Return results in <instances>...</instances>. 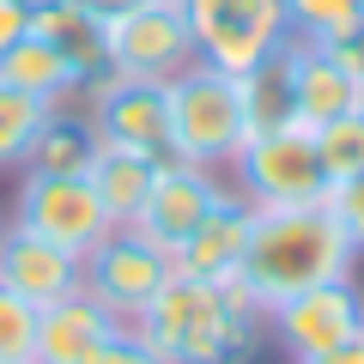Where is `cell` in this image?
Here are the masks:
<instances>
[{"instance_id":"obj_1","label":"cell","mask_w":364,"mask_h":364,"mask_svg":"<svg viewBox=\"0 0 364 364\" xmlns=\"http://www.w3.org/2000/svg\"><path fill=\"white\" fill-rule=\"evenodd\" d=\"M352 261H358V249L346 243V231L334 225V213L322 200H304V207H255L237 286L267 316V310H279L286 298H298L310 286L352 279Z\"/></svg>"},{"instance_id":"obj_2","label":"cell","mask_w":364,"mask_h":364,"mask_svg":"<svg viewBox=\"0 0 364 364\" xmlns=\"http://www.w3.org/2000/svg\"><path fill=\"white\" fill-rule=\"evenodd\" d=\"M134 334L152 346L158 364H249L261 346L267 316L237 286H207L188 273H170V286L134 316Z\"/></svg>"},{"instance_id":"obj_3","label":"cell","mask_w":364,"mask_h":364,"mask_svg":"<svg viewBox=\"0 0 364 364\" xmlns=\"http://www.w3.org/2000/svg\"><path fill=\"white\" fill-rule=\"evenodd\" d=\"M164 104H170V146H176V158L219 170L243 152L249 122H243L237 73H225V67L195 55L176 79H164Z\"/></svg>"},{"instance_id":"obj_4","label":"cell","mask_w":364,"mask_h":364,"mask_svg":"<svg viewBox=\"0 0 364 364\" xmlns=\"http://www.w3.org/2000/svg\"><path fill=\"white\" fill-rule=\"evenodd\" d=\"M231 170H237V195L249 207H304V200L328 195L322 158H316V134L304 122L249 134L243 152L231 158Z\"/></svg>"},{"instance_id":"obj_5","label":"cell","mask_w":364,"mask_h":364,"mask_svg":"<svg viewBox=\"0 0 364 364\" xmlns=\"http://www.w3.org/2000/svg\"><path fill=\"white\" fill-rule=\"evenodd\" d=\"M182 13H188L195 55L225 73H249L255 61L291 43L286 0H182Z\"/></svg>"},{"instance_id":"obj_6","label":"cell","mask_w":364,"mask_h":364,"mask_svg":"<svg viewBox=\"0 0 364 364\" xmlns=\"http://www.w3.org/2000/svg\"><path fill=\"white\" fill-rule=\"evenodd\" d=\"M170 273H176V261H170L164 249L146 243L134 225H116V231H104L97 243L85 249V273H79V291H91V298L104 304L109 316L134 322V316H140L146 304H152L158 291L170 286Z\"/></svg>"},{"instance_id":"obj_7","label":"cell","mask_w":364,"mask_h":364,"mask_svg":"<svg viewBox=\"0 0 364 364\" xmlns=\"http://www.w3.org/2000/svg\"><path fill=\"white\" fill-rule=\"evenodd\" d=\"M79 104H85L91 122H97L104 146L140 152V158H152V164H170V158H176V146H170V104H164V85L104 73V79H91V85L79 91Z\"/></svg>"},{"instance_id":"obj_8","label":"cell","mask_w":364,"mask_h":364,"mask_svg":"<svg viewBox=\"0 0 364 364\" xmlns=\"http://www.w3.org/2000/svg\"><path fill=\"white\" fill-rule=\"evenodd\" d=\"M195 61V37H188V13L176 0H140L134 13L109 18V73L116 79H176Z\"/></svg>"},{"instance_id":"obj_9","label":"cell","mask_w":364,"mask_h":364,"mask_svg":"<svg viewBox=\"0 0 364 364\" xmlns=\"http://www.w3.org/2000/svg\"><path fill=\"white\" fill-rule=\"evenodd\" d=\"M6 219L25 225V231H37V237H49V243H61V249H73V255H85V249L109 231L91 176H49V170H25Z\"/></svg>"},{"instance_id":"obj_10","label":"cell","mask_w":364,"mask_h":364,"mask_svg":"<svg viewBox=\"0 0 364 364\" xmlns=\"http://www.w3.org/2000/svg\"><path fill=\"white\" fill-rule=\"evenodd\" d=\"M273 340L298 358H322V352L346 346V340L364 334V291L352 279H328V286H310L298 298H286L279 310H267Z\"/></svg>"},{"instance_id":"obj_11","label":"cell","mask_w":364,"mask_h":364,"mask_svg":"<svg viewBox=\"0 0 364 364\" xmlns=\"http://www.w3.org/2000/svg\"><path fill=\"white\" fill-rule=\"evenodd\" d=\"M219 195H225V182L213 176L207 164L170 158V164H158L152 188H146L140 213H134V231H140L146 243H158L170 261H176V249L200 231V219L219 207Z\"/></svg>"},{"instance_id":"obj_12","label":"cell","mask_w":364,"mask_h":364,"mask_svg":"<svg viewBox=\"0 0 364 364\" xmlns=\"http://www.w3.org/2000/svg\"><path fill=\"white\" fill-rule=\"evenodd\" d=\"M79 273H85V255H73V249L6 219V231H0V286H13L18 298H31L43 310V304L79 291Z\"/></svg>"},{"instance_id":"obj_13","label":"cell","mask_w":364,"mask_h":364,"mask_svg":"<svg viewBox=\"0 0 364 364\" xmlns=\"http://www.w3.org/2000/svg\"><path fill=\"white\" fill-rule=\"evenodd\" d=\"M31 37H43L79 73V91L109 73V18H97L85 0H31Z\"/></svg>"},{"instance_id":"obj_14","label":"cell","mask_w":364,"mask_h":364,"mask_svg":"<svg viewBox=\"0 0 364 364\" xmlns=\"http://www.w3.org/2000/svg\"><path fill=\"white\" fill-rule=\"evenodd\" d=\"M122 328L128 322L109 316L91 291H67V298H55V304L37 310V352H31V364H85Z\"/></svg>"},{"instance_id":"obj_15","label":"cell","mask_w":364,"mask_h":364,"mask_svg":"<svg viewBox=\"0 0 364 364\" xmlns=\"http://www.w3.org/2000/svg\"><path fill=\"white\" fill-rule=\"evenodd\" d=\"M249 219H255V207H249L237 188H225L219 207L200 219V231L176 249V273H188V279H207V286H231L237 267H243Z\"/></svg>"},{"instance_id":"obj_16","label":"cell","mask_w":364,"mask_h":364,"mask_svg":"<svg viewBox=\"0 0 364 364\" xmlns=\"http://www.w3.org/2000/svg\"><path fill=\"white\" fill-rule=\"evenodd\" d=\"M237 91H243L249 134L298 122V43H286V49H273L267 61H255L249 73H237Z\"/></svg>"},{"instance_id":"obj_17","label":"cell","mask_w":364,"mask_h":364,"mask_svg":"<svg viewBox=\"0 0 364 364\" xmlns=\"http://www.w3.org/2000/svg\"><path fill=\"white\" fill-rule=\"evenodd\" d=\"M104 152V134H97V122L85 116V104H55L49 122H43L37 146H31L25 170H49V176H85L91 158Z\"/></svg>"},{"instance_id":"obj_18","label":"cell","mask_w":364,"mask_h":364,"mask_svg":"<svg viewBox=\"0 0 364 364\" xmlns=\"http://www.w3.org/2000/svg\"><path fill=\"white\" fill-rule=\"evenodd\" d=\"M346 109H358V79H352L328 49L298 43V122L304 128H322V122L346 116Z\"/></svg>"},{"instance_id":"obj_19","label":"cell","mask_w":364,"mask_h":364,"mask_svg":"<svg viewBox=\"0 0 364 364\" xmlns=\"http://www.w3.org/2000/svg\"><path fill=\"white\" fill-rule=\"evenodd\" d=\"M85 176H91V188H97V200H104L109 231H116V225H134V213H140V200H146V188H152L158 164H152V158H140V152H122V146H104V152L91 158Z\"/></svg>"},{"instance_id":"obj_20","label":"cell","mask_w":364,"mask_h":364,"mask_svg":"<svg viewBox=\"0 0 364 364\" xmlns=\"http://www.w3.org/2000/svg\"><path fill=\"white\" fill-rule=\"evenodd\" d=\"M0 85L31 91V97H43V104H73L79 97V73L43 37H18L13 49L0 55Z\"/></svg>"},{"instance_id":"obj_21","label":"cell","mask_w":364,"mask_h":364,"mask_svg":"<svg viewBox=\"0 0 364 364\" xmlns=\"http://www.w3.org/2000/svg\"><path fill=\"white\" fill-rule=\"evenodd\" d=\"M49 109L55 104H43V97H31V91L0 85V170H25V158H31V146H37Z\"/></svg>"},{"instance_id":"obj_22","label":"cell","mask_w":364,"mask_h":364,"mask_svg":"<svg viewBox=\"0 0 364 364\" xmlns=\"http://www.w3.org/2000/svg\"><path fill=\"white\" fill-rule=\"evenodd\" d=\"M358 18H364V0H286L291 37H298V43H316V49H328L334 37H346Z\"/></svg>"},{"instance_id":"obj_23","label":"cell","mask_w":364,"mask_h":364,"mask_svg":"<svg viewBox=\"0 0 364 364\" xmlns=\"http://www.w3.org/2000/svg\"><path fill=\"white\" fill-rule=\"evenodd\" d=\"M316 134V158H322V176L340 182V176H358L364 170V109H346V116L322 122Z\"/></svg>"},{"instance_id":"obj_24","label":"cell","mask_w":364,"mask_h":364,"mask_svg":"<svg viewBox=\"0 0 364 364\" xmlns=\"http://www.w3.org/2000/svg\"><path fill=\"white\" fill-rule=\"evenodd\" d=\"M37 352V304L0 286V364H31Z\"/></svg>"},{"instance_id":"obj_25","label":"cell","mask_w":364,"mask_h":364,"mask_svg":"<svg viewBox=\"0 0 364 364\" xmlns=\"http://www.w3.org/2000/svg\"><path fill=\"white\" fill-rule=\"evenodd\" d=\"M322 207L334 213V225L346 231V243L364 255V170H358V176H340V182H328Z\"/></svg>"},{"instance_id":"obj_26","label":"cell","mask_w":364,"mask_h":364,"mask_svg":"<svg viewBox=\"0 0 364 364\" xmlns=\"http://www.w3.org/2000/svg\"><path fill=\"white\" fill-rule=\"evenodd\" d=\"M85 364H158V358H152V346H146L134 328H122V334H109V340L91 352Z\"/></svg>"},{"instance_id":"obj_27","label":"cell","mask_w":364,"mask_h":364,"mask_svg":"<svg viewBox=\"0 0 364 364\" xmlns=\"http://www.w3.org/2000/svg\"><path fill=\"white\" fill-rule=\"evenodd\" d=\"M18 37H31V0H0V55Z\"/></svg>"},{"instance_id":"obj_28","label":"cell","mask_w":364,"mask_h":364,"mask_svg":"<svg viewBox=\"0 0 364 364\" xmlns=\"http://www.w3.org/2000/svg\"><path fill=\"white\" fill-rule=\"evenodd\" d=\"M328 55H334V61L346 67L352 79H364V18L346 31V37H334V43H328Z\"/></svg>"},{"instance_id":"obj_29","label":"cell","mask_w":364,"mask_h":364,"mask_svg":"<svg viewBox=\"0 0 364 364\" xmlns=\"http://www.w3.org/2000/svg\"><path fill=\"white\" fill-rule=\"evenodd\" d=\"M298 364H364V334L346 340V346H334V352H322V358H298Z\"/></svg>"},{"instance_id":"obj_30","label":"cell","mask_w":364,"mask_h":364,"mask_svg":"<svg viewBox=\"0 0 364 364\" xmlns=\"http://www.w3.org/2000/svg\"><path fill=\"white\" fill-rule=\"evenodd\" d=\"M85 6H91L97 18H122V13H134L140 0H85Z\"/></svg>"},{"instance_id":"obj_31","label":"cell","mask_w":364,"mask_h":364,"mask_svg":"<svg viewBox=\"0 0 364 364\" xmlns=\"http://www.w3.org/2000/svg\"><path fill=\"white\" fill-rule=\"evenodd\" d=\"M358 109H364V79H358Z\"/></svg>"},{"instance_id":"obj_32","label":"cell","mask_w":364,"mask_h":364,"mask_svg":"<svg viewBox=\"0 0 364 364\" xmlns=\"http://www.w3.org/2000/svg\"><path fill=\"white\" fill-rule=\"evenodd\" d=\"M0 231H6V213H0Z\"/></svg>"},{"instance_id":"obj_33","label":"cell","mask_w":364,"mask_h":364,"mask_svg":"<svg viewBox=\"0 0 364 364\" xmlns=\"http://www.w3.org/2000/svg\"><path fill=\"white\" fill-rule=\"evenodd\" d=\"M176 6H182V0H176Z\"/></svg>"}]
</instances>
